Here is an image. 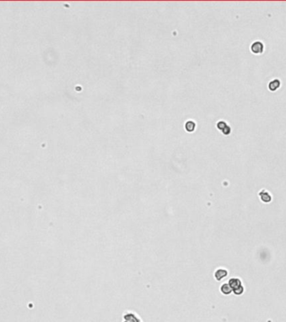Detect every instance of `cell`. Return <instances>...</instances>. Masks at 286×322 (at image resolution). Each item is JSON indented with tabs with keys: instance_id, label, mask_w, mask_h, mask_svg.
<instances>
[{
	"instance_id": "4",
	"label": "cell",
	"mask_w": 286,
	"mask_h": 322,
	"mask_svg": "<svg viewBox=\"0 0 286 322\" xmlns=\"http://www.w3.org/2000/svg\"><path fill=\"white\" fill-rule=\"evenodd\" d=\"M280 85H281V82L279 79L272 80L269 83V89L271 92H275L276 90H278L279 87H280Z\"/></svg>"
},
{
	"instance_id": "3",
	"label": "cell",
	"mask_w": 286,
	"mask_h": 322,
	"mask_svg": "<svg viewBox=\"0 0 286 322\" xmlns=\"http://www.w3.org/2000/svg\"><path fill=\"white\" fill-rule=\"evenodd\" d=\"M227 275H228V271H227L225 268H218L215 271V273H214V277H215L216 279L218 281L221 280L222 279L225 278Z\"/></svg>"
},
{
	"instance_id": "1",
	"label": "cell",
	"mask_w": 286,
	"mask_h": 322,
	"mask_svg": "<svg viewBox=\"0 0 286 322\" xmlns=\"http://www.w3.org/2000/svg\"><path fill=\"white\" fill-rule=\"evenodd\" d=\"M123 322H143L138 315L132 311H126L123 314Z\"/></svg>"
},
{
	"instance_id": "7",
	"label": "cell",
	"mask_w": 286,
	"mask_h": 322,
	"mask_svg": "<svg viewBox=\"0 0 286 322\" xmlns=\"http://www.w3.org/2000/svg\"><path fill=\"white\" fill-rule=\"evenodd\" d=\"M220 290H221V292H222V293L224 294H226V295H228V294H231V292L233 291V289H231V287L229 286L228 284H224V285L221 286Z\"/></svg>"
},
{
	"instance_id": "5",
	"label": "cell",
	"mask_w": 286,
	"mask_h": 322,
	"mask_svg": "<svg viewBox=\"0 0 286 322\" xmlns=\"http://www.w3.org/2000/svg\"><path fill=\"white\" fill-rule=\"evenodd\" d=\"M228 285L231 287V289L233 290V289H237L238 287L241 286V281L240 279H236V278H233V279H231L230 280L228 281Z\"/></svg>"
},
{
	"instance_id": "6",
	"label": "cell",
	"mask_w": 286,
	"mask_h": 322,
	"mask_svg": "<svg viewBox=\"0 0 286 322\" xmlns=\"http://www.w3.org/2000/svg\"><path fill=\"white\" fill-rule=\"evenodd\" d=\"M259 196L261 198V200L264 202H270L271 201V196L270 195V193L266 191H262L261 192L259 193Z\"/></svg>"
},
{
	"instance_id": "2",
	"label": "cell",
	"mask_w": 286,
	"mask_h": 322,
	"mask_svg": "<svg viewBox=\"0 0 286 322\" xmlns=\"http://www.w3.org/2000/svg\"><path fill=\"white\" fill-rule=\"evenodd\" d=\"M264 44L262 43L261 41L259 40H257V41L253 42V44L251 45V47H250V50L253 52V54H262L263 51H264Z\"/></svg>"
},
{
	"instance_id": "8",
	"label": "cell",
	"mask_w": 286,
	"mask_h": 322,
	"mask_svg": "<svg viewBox=\"0 0 286 322\" xmlns=\"http://www.w3.org/2000/svg\"><path fill=\"white\" fill-rule=\"evenodd\" d=\"M233 293L235 294L236 295H240L241 294H243V292H244V287L241 285L239 287H238L237 289H233Z\"/></svg>"
}]
</instances>
